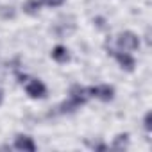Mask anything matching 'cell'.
<instances>
[{
	"label": "cell",
	"instance_id": "5",
	"mask_svg": "<svg viewBox=\"0 0 152 152\" xmlns=\"http://www.w3.org/2000/svg\"><path fill=\"white\" fill-rule=\"evenodd\" d=\"M113 56H115V59L118 61V64L124 68V70H127V72H132L134 70V66H136V61H134V57L129 54V52H124V50H118V52H115V50H109Z\"/></svg>",
	"mask_w": 152,
	"mask_h": 152
},
{
	"label": "cell",
	"instance_id": "6",
	"mask_svg": "<svg viewBox=\"0 0 152 152\" xmlns=\"http://www.w3.org/2000/svg\"><path fill=\"white\" fill-rule=\"evenodd\" d=\"M15 148L16 150H23V152H34L38 147L34 143V140L27 134H18L15 138Z\"/></svg>",
	"mask_w": 152,
	"mask_h": 152
},
{
	"label": "cell",
	"instance_id": "3",
	"mask_svg": "<svg viewBox=\"0 0 152 152\" xmlns=\"http://www.w3.org/2000/svg\"><path fill=\"white\" fill-rule=\"evenodd\" d=\"M90 91V97H95L102 102H109L115 99V88L109 86V84H99V86H91L88 88Z\"/></svg>",
	"mask_w": 152,
	"mask_h": 152
},
{
	"label": "cell",
	"instance_id": "7",
	"mask_svg": "<svg viewBox=\"0 0 152 152\" xmlns=\"http://www.w3.org/2000/svg\"><path fill=\"white\" fill-rule=\"evenodd\" d=\"M52 59L56 61V63H68L70 61V52H68V48L66 47H63V45H56L54 48H52Z\"/></svg>",
	"mask_w": 152,
	"mask_h": 152
},
{
	"label": "cell",
	"instance_id": "10",
	"mask_svg": "<svg viewBox=\"0 0 152 152\" xmlns=\"http://www.w3.org/2000/svg\"><path fill=\"white\" fill-rule=\"evenodd\" d=\"M143 127H145L147 132L152 131V113H150V111H148V113L145 115V118H143Z\"/></svg>",
	"mask_w": 152,
	"mask_h": 152
},
{
	"label": "cell",
	"instance_id": "4",
	"mask_svg": "<svg viewBox=\"0 0 152 152\" xmlns=\"http://www.w3.org/2000/svg\"><path fill=\"white\" fill-rule=\"evenodd\" d=\"M25 91L31 99H45L47 97V86L39 79H31L25 84Z\"/></svg>",
	"mask_w": 152,
	"mask_h": 152
},
{
	"label": "cell",
	"instance_id": "9",
	"mask_svg": "<svg viewBox=\"0 0 152 152\" xmlns=\"http://www.w3.org/2000/svg\"><path fill=\"white\" fill-rule=\"evenodd\" d=\"M41 0H25L23 4V13L27 15H38V11L41 9Z\"/></svg>",
	"mask_w": 152,
	"mask_h": 152
},
{
	"label": "cell",
	"instance_id": "2",
	"mask_svg": "<svg viewBox=\"0 0 152 152\" xmlns=\"http://www.w3.org/2000/svg\"><path fill=\"white\" fill-rule=\"evenodd\" d=\"M116 45H118V48L124 50V52H132V50H136V48L140 47V38H138L134 32L125 31V32L118 34V38H116Z\"/></svg>",
	"mask_w": 152,
	"mask_h": 152
},
{
	"label": "cell",
	"instance_id": "11",
	"mask_svg": "<svg viewBox=\"0 0 152 152\" xmlns=\"http://www.w3.org/2000/svg\"><path fill=\"white\" fill-rule=\"evenodd\" d=\"M41 4H45L48 7H59L64 4V0H41Z\"/></svg>",
	"mask_w": 152,
	"mask_h": 152
},
{
	"label": "cell",
	"instance_id": "12",
	"mask_svg": "<svg viewBox=\"0 0 152 152\" xmlns=\"http://www.w3.org/2000/svg\"><path fill=\"white\" fill-rule=\"evenodd\" d=\"M91 148H95V150H106L107 145H104V143H91Z\"/></svg>",
	"mask_w": 152,
	"mask_h": 152
},
{
	"label": "cell",
	"instance_id": "1",
	"mask_svg": "<svg viewBox=\"0 0 152 152\" xmlns=\"http://www.w3.org/2000/svg\"><path fill=\"white\" fill-rule=\"evenodd\" d=\"M88 100H90V91H88V88L75 84V86H72V90H70L68 100H64V102L59 106V109H61V113H72V111H75L77 107H81L83 104H86Z\"/></svg>",
	"mask_w": 152,
	"mask_h": 152
},
{
	"label": "cell",
	"instance_id": "8",
	"mask_svg": "<svg viewBox=\"0 0 152 152\" xmlns=\"http://www.w3.org/2000/svg\"><path fill=\"white\" fill-rule=\"evenodd\" d=\"M127 145H129V134L127 132H120L113 138V148L124 150V148H127Z\"/></svg>",
	"mask_w": 152,
	"mask_h": 152
},
{
	"label": "cell",
	"instance_id": "13",
	"mask_svg": "<svg viewBox=\"0 0 152 152\" xmlns=\"http://www.w3.org/2000/svg\"><path fill=\"white\" fill-rule=\"evenodd\" d=\"M2 99H4V95H2V91H0V104H2Z\"/></svg>",
	"mask_w": 152,
	"mask_h": 152
}]
</instances>
